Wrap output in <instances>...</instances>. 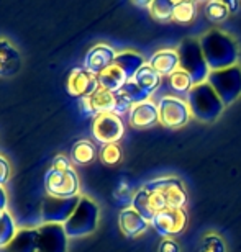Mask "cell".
Segmentation results:
<instances>
[{"label":"cell","instance_id":"27","mask_svg":"<svg viewBox=\"0 0 241 252\" xmlns=\"http://www.w3.org/2000/svg\"><path fill=\"white\" fill-rule=\"evenodd\" d=\"M132 208L137 210L144 220L149 221V223H151V220L154 218L153 211H151V208H149V201H148L146 190H144L143 187L135 191V195L132 196Z\"/></svg>","mask_w":241,"mask_h":252},{"label":"cell","instance_id":"38","mask_svg":"<svg viewBox=\"0 0 241 252\" xmlns=\"http://www.w3.org/2000/svg\"><path fill=\"white\" fill-rule=\"evenodd\" d=\"M225 3H227V7H228V10H230V13L235 12V10H237V8L240 7V3H238V2H225Z\"/></svg>","mask_w":241,"mask_h":252},{"label":"cell","instance_id":"21","mask_svg":"<svg viewBox=\"0 0 241 252\" xmlns=\"http://www.w3.org/2000/svg\"><path fill=\"white\" fill-rule=\"evenodd\" d=\"M113 64H117L118 67L123 70L128 80H133L138 70L146 64V61H144V58L137 51H120L117 54V58H115Z\"/></svg>","mask_w":241,"mask_h":252},{"label":"cell","instance_id":"5","mask_svg":"<svg viewBox=\"0 0 241 252\" xmlns=\"http://www.w3.org/2000/svg\"><path fill=\"white\" fill-rule=\"evenodd\" d=\"M180 69L185 70L194 80V85L205 84L208 80L210 67L204 58L199 38H185L180 41L177 48Z\"/></svg>","mask_w":241,"mask_h":252},{"label":"cell","instance_id":"6","mask_svg":"<svg viewBox=\"0 0 241 252\" xmlns=\"http://www.w3.org/2000/svg\"><path fill=\"white\" fill-rule=\"evenodd\" d=\"M207 84L217 92L225 107H228L241 97V65L212 70Z\"/></svg>","mask_w":241,"mask_h":252},{"label":"cell","instance_id":"18","mask_svg":"<svg viewBox=\"0 0 241 252\" xmlns=\"http://www.w3.org/2000/svg\"><path fill=\"white\" fill-rule=\"evenodd\" d=\"M149 224L151 223L148 220H144L132 206L123 208L118 215V226L127 238H138V236H141L149 228Z\"/></svg>","mask_w":241,"mask_h":252},{"label":"cell","instance_id":"28","mask_svg":"<svg viewBox=\"0 0 241 252\" xmlns=\"http://www.w3.org/2000/svg\"><path fill=\"white\" fill-rule=\"evenodd\" d=\"M195 3L194 2H175L172 20L177 23L187 25L195 18Z\"/></svg>","mask_w":241,"mask_h":252},{"label":"cell","instance_id":"13","mask_svg":"<svg viewBox=\"0 0 241 252\" xmlns=\"http://www.w3.org/2000/svg\"><path fill=\"white\" fill-rule=\"evenodd\" d=\"M185 223H187V216L184 210H163L151 220V226L164 238L182 233Z\"/></svg>","mask_w":241,"mask_h":252},{"label":"cell","instance_id":"36","mask_svg":"<svg viewBox=\"0 0 241 252\" xmlns=\"http://www.w3.org/2000/svg\"><path fill=\"white\" fill-rule=\"evenodd\" d=\"M10 180V164L8 160L0 154V185H5Z\"/></svg>","mask_w":241,"mask_h":252},{"label":"cell","instance_id":"39","mask_svg":"<svg viewBox=\"0 0 241 252\" xmlns=\"http://www.w3.org/2000/svg\"><path fill=\"white\" fill-rule=\"evenodd\" d=\"M2 215H3V211H2V210H0V218H2Z\"/></svg>","mask_w":241,"mask_h":252},{"label":"cell","instance_id":"1","mask_svg":"<svg viewBox=\"0 0 241 252\" xmlns=\"http://www.w3.org/2000/svg\"><path fill=\"white\" fill-rule=\"evenodd\" d=\"M199 41L210 70H222L238 65L240 48L232 34L218 28H212L204 33Z\"/></svg>","mask_w":241,"mask_h":252},{"label":"cell","instance_id":"8","mask_svg":"<svg viewBox=\"0 0 241 252\" xmlns=\"http://www.w3.org/2000/svg\"><path fill=\"white\" fill-rule=\"evenodd\" d=\"M79 177L72 167L64 172L49 169L44 175V189L49 196H58V198H71L79 195Z\"/></svg>","mask_w":241,"mask_h":252},{"label":"cell","instance_id":"10","mask_svg":"<svg viewBox=\"0 0 241 252\" xmlns=\"http://www.w3.org/2000/svg\"><path fill=\"white\" fill-rule=\"evenodd\" d=\"M125 134L122 117L115 113L97 115L92 122V136L100 144H117Z\"/></svg>","mask_w":241,"mask_h":252},{"label":"cell","instance_id":"14","mask_svg":"<svg viewBox=\"0 0 241 252\" xmlns=\"http://www.w3.org/2000/svg\"><path fill=\"white\" fill-rule=\"evenodd\" d=\"M151 185L156 187L164 195L168 201L169 210H184L187 203V193H185L184 184L175 177H163L151 180Z\"/></svg>","mask_w":241,"mask_h":252},{"label":"cell","instance_id":"22","mask_svg":"<svg viewBox=\"0 0 241 252\" xmlns=\"http://www.w3.org/2000/svg\"><path fill=\"white\" fill-rule=\"evenodd\" d=\"M97 79H99L100 87L105 90H110V92H118V90L123 89L125 84L130 82L125 72L117 64H112L107 70H103L102 74L97 75Z\"/></svg>","mask_w":241,"mask_h":252},{"label":"cell","instance_id":"30","mask_svg":"<svg viewBox=\"0 0 241 252\" xmlns=\"http://www.w3.org/2000/svg\"><path fill=\"white\" fill-rule=\"evenodd\" d=\"M230 15V10L225 2H208L205 5V17L208 22L220 23Z\"/></svg>","mask_w":241,"mask_h":252},{"label":"cell","instance_id":"7","mask_svg":"<svg viewBox=\"0 0 241 252\" xmlns=\"http://www.w3.org/2000/svg\"><path fill=\"white\" fill-rule=\"evenodd\" d=\"M159 107V123L171 129L182 128L190 120V108L185 100L174 97V95H164L158 102Z\"/></svg>","mask_w":241,"mask_h":252},{"label":"cell","instance_id":"16","mask_svg":"<svg viewBox=\"0 0 241 252\" xmlns=\"http://www.w3.org/2000/svg\"><path fill=\"white\" fill-rule=\"evenodd\" d=\"M117 51L110 46V44L105 43H99L89 49V53L85 54L84 59V67L92 72L95 75H100L103 70H107L110 65L115 63V58H117Z\"/></svg>","mask_w":241,"mask_h":252},{"label":"cell","instance_id":"29","mask_svg":"<svg viewBox=\"0 0 241 252\" xmlns=\"http://www.w3.org/2000/svg\"><path fill=\"white\" fill-rule=\"evenodd\" d=\"M169 84H171V87L175 90V92H182V94H189L190 90H192V87H194L192 77H190V75L182 69L175 70V72L171 75Z\"/></svg>","mask_w":241,"mask_h":252},{"label":"cell","instance_id":"4","mask_svg":"<svg viewBox=\"0 0 241 252\" xmlns=\"http://www.w3.org/2000/svg\"><path fill=\"white\" fill-rule=\"evenodd\" d=\"M100 208L90 196H80L77 208L74 210L66 223L63 224L68 238H85L92 234L99 226Z\"/></svg>","mask_w":241,"mask_h":252},{"label":"cell","instance_id":"20","mask_svg":"<svg viewBox=\"0 0 241 252\" xmlns=\"http://www.w3.org/2000/svg\"><path fill=\"white\" fill-rule=\"evenodd\" d=\"M38 228H22L0 252H38Z\"/></svg>","mask_w":241,"mask_h":252},{"label":"cell","instance_id":"23","mask_svg":"<svg viewBox=\"0 0 241 252\" xmlns=\"http://www.w3.org/2000/svg\"><path fill=\"white\" fill-rule=\"evenodd\" d=\"M133 82L137 84L144 94H148L149 97H151L161 85V75L146 63L141 69L138 70L137 75L133 77Z\"/></svg>","mask_w":241,"mask_h":252},{"label":"cell","instance_id":"3","mask_svg":"<svg viewBox=\"0 0 241 252\" xmlns=\"http://www.w3.org/2000/svg\"><path fill=\"white\" fill-rule=\"evenodd\" d=\"M133 105L128 102L120 92H110L99 87L92 95L80 98V110L84 115L95 118L102 113H115L118 117L128 113Z\"/></svg>","mask_w":241,"mask_h":252},{"label":"cell","instance_id":"12","mask_svg":"<svg viewBox=\"0 0 241 252\" xmlns=\"http://www.w3.org/2000/svg\"><path fill=\"white\" fill-rule=\"evenodd\" d=\"M38 252H68V234L63 224L38 226Z\"/></svg>","mask_w":241,"mask_h":252},{"label":"cell","instance_id":"17","mask_svg":"<svg viewBox=\"0 0 241 252\" xmlns=\"http://www.w3.org/2000/svg\"><path fill=\"white\" fill-rule=\"evenodd\" d=\"M22 67V56L15 44L7 38H0V77L10 79Z\"/></svg>","mask_w":241,"mask_h":252},{"label":"cell","instance_id":"24","mask_svg":"<svg viewBox=\"0 0 241 252\" xmlns=\"http://www.w3.org/2000/svg\"><path fill=\"white\" fill-rule=\"evenodd\" d=\"M97 156V149L89 139H79L71 149V160L77 165L90 164Z\"/></svg>","mask_w":241,"mask_h":252},{"label":"cell","instance_id":"37","mask_svg":"<svg viewBox=\"0 0 241 252\" xmlns=\"http://www.w3.org/2000/svg\"><path fill=\"white\" fill-rule=\"evenodd\" d=\"M0 210L8 211V196H7V190H5L3 185H0Z\"/></svg>","mask_w":241,"mask_h":252},{"label":"cell","instance_id":"25","mask_svg":"<svg viewBox=\"0 0 241 252\" xmlns=\"http://www.w3.org/2000/svg\"><path fill=\"white\" fill-rule=\"evenodd\" d=\"M175 2H168V0H153L151 7H149V13L156 22H171L174 15Z\"/></svg>","mask_w":241,"mask_h":252},{"label":"cell","instance_id":"31","mask_svg":"<svg viewBox=\"0 0 241 252\" xmlns=\"http://www.w3.org/2000/svg\"><path fill=\"white\" fill-rule=\"evenodd\" d=\"M118 92L122 94L132 105H137V103H141V102H146V100H149V95L144 94L143 90L133 82V80H130V82L125 84L123 89L118 90Z\"/></svg>","mask_w":241,"mask_h":252},{"label":"cell","instance_id":"33","mask_svg":"<svg viewBox=\"0 0 241 252\" xmlns=\"http://www.w3.org/2000/svg\"><path fill=\"white\" fill-rule=\"evenodd\" d=\"M100 160L107 165H115L122 160V149L117 144H105L100 151Z\"/></svg>","mask_w":241,"mask_h":252},{"label":"cell","instance_id":"2","mask_svg":"<svg viewBox=\"0 0 241 252\" xmlns=\"http://www.w3.org/2000/svg\"><path fill=\"white\" fill-rule=\"evenodd\" d=\"M185 102H187L190 108V115L204 123L215 122L217 118H220V115L225 110L223 102L207 82L194 85L192 90L187 94Z\"/></svg>","mask_w":241,"mask_h":252},{"label":"cell","instance_id":"9","mask_svg":"<svg viewBox=\"0 0 241 252\" xmlns=\"http://www.w3.org/2000/svg\"><path fill=\"white\" fill-rule=\"evenodd\" d=\"M80 196L82 195L58 198V196L48 195L41 205V224H64L77 208Z\"/></svg>","mask_w":241,"mask_h":252},{"label":"cell","instance_id":"15","mask_svg":"<svg viewBox=\"0 0 241 252\" xmlns=\"http://www.w3.org/2000/svg\"><path fill=\"white\" fill-rule=\"evenodd\" d=\"M128 123L135 129H148L159 123V107L151 98L137 103L128 112Z\"/></svg>","mask_w":241,"mask_h":252},{"label":"cell","instance_id":"26","mask_svg":"<svg viewBox=\"0 0 241 252\" xmlns=\"http://www.w3.org/2000/svg\"><path fill=\"white\" fill-rule=\"evenodd\" d=\"M17 231V223H15L13 216L10 215V211H3L2 218H0V249L5 248L15 238Z\"/></svg>","mask_w":241,"mask_h":252},{"label":"cell","instance_id":"35","mask_svg":"<svg viewBox=\"0 0 241 252\" xmlns=\"http://www.w3.org/2000/svg\"><path fill=\"white\" fill-rule=\"evenodd\" d=\"M158 252H180V246L175 243L174 239L171 238H164L161 241L159 248H158Z\"/></svg>","mask_w":241,"mask_h":252},{"label":"cell","instance_id":"19","mask_svg":"<svg viewBox=\"0 0 241 252\" xmlns=\"http://www.w3.org/2000/svg\"><path fill=\"white\" fill-rule=\"evenodd\" d=\"M148 64L156 70L161 77H171L175 70L180 69L177 49H159L149 58Z\"/></svg>","mask_w":241,"mask_h":252},{"label":"cell","instance_id":"11","mask_svg":"<svg viewBox=\"0 0 241 252\" xmlns=\"http://www.w3.org/2000/svg\"><path fill=\"white\" fill-rule=\"evenodd\" d=\"M99 87L100 85H99L97 75L89 72L84 65H80V67H74L71 72H69L68 92L71 97H76L79 100L85 98V97H89V95H92Z\"/></svg>","mask_w":241,"mask_h":252},{"label":"cell","instance_id":"32","mask_svg":"<svg viewBox=\"0 0 241 252\" xmlns=\"http://www.w3.org/2000/svg\"><path fill=\"white\" fill-rule=\"evenodd\" d=\"M225 251H227V248H225L223 239L218 234L210 233L204 236L202 244H200V252H225Z\"/></svg>","mask_w":241,"mask_h":252},{"label":"cell","instance_id":"34","mask_svg":"<svg viewBox=\"0 0 241 252\" xmlns=\"http://www.w3.org/2000/svg\"><path fill=\"white\" fill-rule=\"evenodd\" d=\"M72 165L71 162H69V159L66 158V156L63 154H58L56 158L53 159V164H51V169L53 170H58V172H64V170H69Z\"/></svg>","mask_w":241,"mask_h":252}]
</instances>
